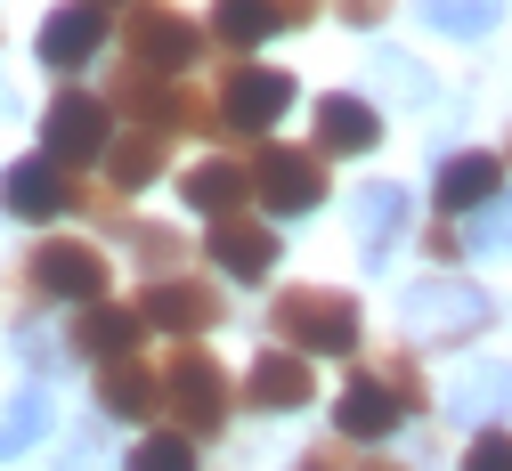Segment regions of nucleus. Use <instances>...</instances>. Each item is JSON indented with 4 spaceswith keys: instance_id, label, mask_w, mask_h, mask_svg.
<instances>
[{
    "instance_id": "1a4fd4ad",
    "label": "nucleus",
    "mask_w": 512,
    "mask_h": 471,
    "mask_svg": "<svg viewBox=\"0 0 512 471\" xmlns=\"http://www.w3.org/2000/svg\"><path fill=\"white\" fill-rule=\"evenodd\" d=\"M98 147H106V106L82 98V90H66V98L49 106V155L57 163H90Z\"/></svg>"
},
{
    "instance_id": "a878e982",
    "label": "nucleus",
    "mask_w": 512,
    "mask_h": 471,
    "mask_svg": "<svg viewBox=\"0 0 512 471\" xmlns=\"http://www.w3.org/2000/svg\"><path fill=\"white\" fill-rule=\"evenodd\" d=\"M131 471H196V447H187V431H155L131 455Z\"/></svg>"
},
{
    "instance_id": "cd10ccee",
    "label": "nucleus",
    "mask_w": 512,
    "mask_h": 471,
    "mask_svg": "<svg viewBox=\"0 0 512 471\" xmlns=\"http://www.w3.org/2000/svg\"><path fill=\"white\" fill-rule=\"evenodd\" d=\"M472 244H480V252H512V204H480Z\"/></svg>"
},
{
    "instance_id": "5701e85b",
    "label": "nucleus",
    "mask_w": 512,
    "mask_h": 471,
    "mask_svg": "<svg viewBox=\"0 0 512 471\" xmlns=\"http://www.w3.org/2000/svg\"><path fill=\"white\" fill-rule=\"evenodd\" d=\"M212 25H220V41L244 49V41H269L285 17H277V0H220V17H212Z\"/></svg>"
},
{
    "instance_id": "c756f323",
    "label": "nucleus",
    "mask_w": 512,
    "mask_h": 471,
    "mask_svg": "<svg viewBox=\"0 0 512 471\" xmlns=\"http://www.w3.org/2000/svg\"><path fill=\"white\" fill-rule=\"evenodd\" d=\"M17 350H25L33 366H49V374H57V366H66V350H57V342H41V333H17Z\"/></svg>"
},
{
    "instance_id": "c85d7f7f",
    "label": "nucleus",
    "mask_w": 512,
    "mask_h": 471,
    "mask_svg": "<svg viewBox=\"0 0 512 471\" xmlns=\"http://www.w3.org/2000/svg\"><path fill=\"white\" fill-rule=\"evenodd\" d=\"M464 471H512V439L504 431H480L472 455H464Z\"/></svg>"
},
{
    "instance_id": "4468645a",
    "label": "nucleus",
    "mask_w": 512,
    "mask_h": 471,
    "mask_svg": "<svg viewBox=\"0 0 512 471\" xmlns=\"http://www.w3.org/2000/svg\"><path fill=\"white\" fill-rule=\"evenodd\" d=\"M334 423H342L350 439H382V431H399V390L382 382V374H358V382L342 390V407H334Z\"/></svg>"
},
{
    "instance_id": "ddd939ff",
    "label": "nucleus",
    "mask_w": 512,
    "mask_h": 471,
    "mask_svg": "<svg viewBox=\"0 0 512 471\" xmlns=\"http://www.w3.org/2000/svg\"><path fill=\"white\" fill-rule=\"evenodd\" d=\"M496 195H504V163L496 155H447L439 163V204L447 212H480Z\"/></svg>"
},
{
    "instance_id": "6ab92c4d",
    "label": "nucleus",
    "mask_w": 512,
    "mask_h": 471,
    "mask_svg": "<svg viewBox=\"0 0 512 471\" xmlns=\"http://www.w3.org/2000/svg\"><path fill=\"white\" fill-rule=\"evenodd\" d=\"M187 204H196V212H212V220H228L236 204H244V195H252V179L236 171V163H204V171H187Z\"/></svg>"
},
{
    "instance_id": "7c9ffc66",
    "label": "nucleus",
    "mask_w": 512,
    "mask_h": 471,
    "mask_svg": "<svg viewBox=\"0 0 512 471\" xmlns=\"http://www.w3.org/2000/svg\"><path fill=\"white\" fill-rule=\"evenodd\" d=\"M342 17H350V25H374V17H382V0H342Z\"/></svg>"
},
{
    "instance_id": "9d476101",
    "label": "nucleus",
    "mask_w": 512,
    "mask_h": 471,
    "mask_svg": "<svg viewBox=\"0 0 512 471\" xmlns=\"http://www.w3.org/2000/svg\"><path fill=\"white\" fill-rule=\"evenodd\" d=\"M447 415L456 423H504L512 415V366H464L456 382H447Z\"/></svg>"
},
{
    "instance_id": "412c9836",
    "label": "nucleus",
    "mask_w": 512,
    "mask_h": 471,
    "mask_svg": "<svg viewBox=\"0 0 512 471\" xmlns=\"http://www.w3.org/2000/svg\"><path fill=\"white\" fill-rule=\"evenodd\" d=\"M358 236L366 244H391L399 236V220H407V187H358Z\"/></svg>"
},
{
    "instance_id": "4be33fe9",
    "label": "nucleus",
    "mask_w": 512,
    "mask_h": 471,
    "mask_svg": "<svg viewBox=\"0 0 512 471\" xmlns=\"http://www.w3.org/2000/svg\"><path fill=\"white\" fill-rule=\"evenodd\" d=\"M139 333H147V325H139L131 309H90V317H82V350H90V358H131Z\"/></svg>"
},
{
    "instance_id": "dca6fc26",
    "label": "nucleus",
    "mask_w": 512,
    "mask_h": 471,
    "mask_svg": "<svg viewBox=\"0 0 512 471\" xmlns=\"http://www.w3.org/2000/svg\"><path fill=\"white\" fill-rule=\"evenodd\" d=\"M317 130H326L334 155H358V147L382 139V114H374L366 98H326V106H317Z\"/></svg>"
},
{
    "instance_id": "b1692460",
    "label": "nucleus",
    "mask_w": 512,
    "mask_h": 471,
    "mask_svg": "<svg viewBox=\"0 0 512 471\" xmlns=\"http://www.w3.org/2000/svg\"><path fill=\"white\" fill-rule=\"evenodd\" d=\"M155 163H163V139H155V130H131V139H114V155H106L114 187H147Z\"/></svg>"
},
{
    "instance_id": "a211bd4d",
    "label": "nucleus",
    "mask_w": 512,
    "mask_h": 471,
    "mask_svg": "<svg viewBox=\"0 0 512 471\" xmlns=\"http://www.w3.org/2000/svg\"><path fill=\"white\" fill-rule=\"evenodd\" d=\"M317 382H309V358H293V350H269L261 366H252V398L261 407H301Z\"/></svg>"
},
{
    "instance_id": "2eb2a0df",
    "label": "nucleus",
    "mask_w": 512,
    "mask_h": 471,
    "mask_svg": "<svg viewBox=\"0 0 512 471\" xmlns=\"http://www.w3.org/2000/svg\"><path fill=\"white\" fill-rule=\"evenodd\" d=\"M139 317H155V325H171V333H204V325L220 317V301H212L204 285H155V293L139 301Z\"/></svg>"
},
{
    "instance_id": "f03ea898",
    "label": "nucleus",
    "mask_w": 512,
    "mask_h": 471,
    "mask_svg": "<svg viewBox=\"0 0 512 471\" xmlns=\"http://www.w3.org/2000/svg\"><path fill=\"white\" fill-rule=\"evenodd\" d=\"M399 325L415 333V342H464V333L496 325V301L480 285H464V277H431V285H415L399 301Z\"/></svg>"
},
{
    "instance_id": "20e7f679",
    "label": "nucleus",
    "mask_w": 512,
    "mask_h": 471,
    "mask_svg": "<svg viewBox=\"0 0 512 471\" xmlns=\"http://www.w3.org/2000/svg\"><path fill=\"white\" fill-rule=\"evenodd\" d=\"M33 285H41L49 301H90V309H98L106 260H98L90 244H41V252H33Z\"/></svg>"
},
{
    "instance_id": "aec40b11",
    "label": "nucleus",
    "mask_w": 512,
    "mask_h": 471,
    "mask_svg": "<svg viewBox=\"0 0 512 471\" xmlns=\"http://www.w3.org/2000/svg\"><path fill=\"white\" fill-rule=\"evenodd\" d=\"M423 25L431 33H456V41H480L504 25V0H423Z\"/></svg>"
},
{
    "instance_id": "39448f33",
    "label": "nucleus",
    "mask_w": 512,
    "mask_h": 471,
    "mask_svg": "<svg viewBox=\"0 0 512 471\" xmlns=\"http://www.w3.org/2000/svg\"><path fill=\"white\" fill-rule=\"evenodd\" d=\"M285 106H293V82H285V74H269V65H244V74H228V90H220L228 130H269Z\"/></svg>"
},
{
    "instance_id": "473e14b6",
    "label": "nucleus",
    "mask_w": 512,
    "mask_h": 471,
    "mask_svg": "<svg viewBox=\"0 0 512 471\" xmlns=\"http://www.w3.org/2000/svg\"><path fill=\"white\" fill-rule=\"evenodd\" d=\"M0 114H9V90H0Z\"/></svg>"
},
{
    "instance_id": "0eeeda50",
    "label": "nucleus",
    "mask_w": 512,
    "mask_h": 471,
    "mask_svg": "<svg viewBox=\"0 0 512 471\" xmlns=\"http://www.w3.org/2000/svg\"><path fill=\"white\" fill-rule=\"evenodd\" d=\"M0 204H9L17 220H57V212L74 204L66 179H57V155H25L9 179H0Z\"/></svg>"
},
{
    "instance_id": "7ed1b4c3",
    "label": "nucleus",
    "mask_w": 512,
    "mask_h": 471,
    "mask_svg": "<svg viewBox=\"0 0 512 471\" xmlns=\"http://www.w3.org/2000/svg\"><path fill=\"white\" fill-rule=\"evenodd\" d=\"M252 195H261L277 220L317 212V195H326V163L301 155V147H261V155H252Z\"/></svg>"
},
{
    "instance_id": "2f4dec72",
    "label": "nucleus",
    "mask_w": 512,
    "mask_h": 471,
    "mask_svg": "<svg viewBox=\"0 0 512 471\" xmlns=\"http://www.w3.org/2000/svg\"><path fill=\"white\" fill-rule=\"evenodd\" d=\"M317 9V0H277V17H309Z\"/></svg>"
},
{
    "instance_id": "f257e3e1",
    "label": "nucleus",
    "mask_w": 512,
    "mask_h": 471,
    "mask_svg": "<svg viewBox=\"0 0 512 471\" xmlns=\"http://www.w3.org/2000/svg\"><path fill=\"white\" fill-rule=\"evenodd\" d=\"M269 325L285 333L293 350H309V358H342V350H358V301H350V293H317V285H301V293H285V301L269 309Z\"/></svg>"
},
{
    "instance_id": "6e6552de",
    "label": "nucleus",
    "mask_w": 512,
    "mask_h": 471,
    "mask_svg": "<svg viewBox=\"0 0 512 471\" xmlns=\"http://www.w3.org/2000/svg\"><path fill=\"white\" fill-rule=\"evenodd\" d=\"M122 33H131V57L147 65V74H179V65L196 57V33H187L171 9H131V25H122Z\"/></svg>"
},
{
    "instance_id": "9b49d317",
    "label": "nucleus",
    "mask_w": 512,
    "mask_h": 471,
    "mask_svg": "<svg viewBox=\"0 0 512 471\" xmlns=\"http://www.w3.org/2000/svg\"><path fill=\"white\" fill-rule=\"evenodd\" d=\"M163 390L179 398L187 431H220V415H228V390H220V366H212V358H179Z\"/></svg>"
},
{
    "instance_id": "72a5a7b5",
    "label": "nucleus",
    "mask_w": 512,
    "mask_h": 471,
    "mask_svg": "<svg viewBox=\"0 0 512 471\" xmlns=\"http://www.w3.org/2000/svg\"><path fill=\"white\" fill-rule=\"evenodd\" d=\"M90 9H106V0H90Z\"/></svg>"
},
{
    "instance_id": "f8f14e48",
    "label": "nucleus",
    "mask_w": 512,
    "mask_h": 471,
    "mask_svg": "<svg viewBox=\"0 0 512 471\" xmlns=\"http://www.w3.org/2000/svg\"><path fill=\"white\" fill-rule=\"evenodd\" d=\"M212 260H220V277L261 285V277H269V260H277V236H269V228H252V220H220V228H212Z\"/></svg>"
},
{
    "instance_id": "bb28decb",
    "label": "nucleus",
    "mask_w": 512,
    "mask_h": 471,
    "mask_svg": "<svg viewBox=\"0 0 512 471\" xmlns=\"http://www.w3.org/2000/svg\"><path fill=\"white\" fill-rule=\"evenodd\" d=\"M382 82H391V98H407V106L431 98V82L415 74V57H399V49H382Z\"/></svg>"
},
{
    "instance_id": "423d86ee",
    "label": "nucleus",
    "mask_w": 512,
    "mask_h": 471,
    "mask_svg": "<svg viewBox=\"0 0 512 471\" xmlns=\"http://www.w3.org/2000/svg\"><path fill=\"white\" fill-rule=\"evenodd\" d=\"M98 41H106V9H90V0H74V9H57L49 25H41V65H57V74H66V65H90L98 57Z\"/></svg>"
},
{
    "instance_id": "f3484780",
    "label": "nucleus",
    "mask_w": 512,
    "mask_h": 471,
    "mask_svg": "<svg viewBox=\"0 0 512 471\" xmlns=\"http://www.w3.org/2000/svg\"><path fill=\"white\" fill-rule=\"evenodd\" d=\"M98 407L122 415V423H139V415L155 407V374L131 366V358H106V374H98Z\"/></svg>"
},
{
    "instance_id": "393cba45",
    "label": "nucleus",
    "mask_w": 512,
    "mask_h": 471,
    "mask_svg": "<svg viewBox=\"0 0 512 471\" xmlns=\"http://www.w3.org/2000/svg\"><path fill=\"white\" fill-rule=\"evenodd\" d=\"M49 431V390H25L9 415H0V455H25L33 439Z\"/></svg>"
}]
</instances>
